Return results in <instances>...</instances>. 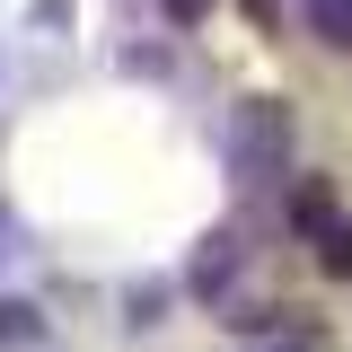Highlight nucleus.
<instances>
[{"label":"nucleus","instance_id":"nucleus-1","mask_svg":"<svg viewBox=\"0 0 352 352\" xmlns=\"http://www.w3.org/2000/svg\"><path fill=\"white\" fill-rule=\"evenodd\" d=\"M291 220H300L308 238H326V229H335V185H326V176H300V185H291Z\"/></svg>","mask_w":352,"mask_h":352},{"label":"nucleus","instance_id":"nucleus-3","mask_svg":"<svg viewBox=\"0 0 352 352\" xmlns=\"http://www.w3.org/2000/svg\"><path fill=\"white\" fill-rule=\"evenodd\" d=\"M300 9H308V27H317L326 44H344V53H352V0H300Z\"/></svg>","mask_w":352,"mask_h":352},{"label":"nucleus","instance_id":"nucleus-5","mask_svg":"<svg viewBox=\"0 0 352 352\" xmlns=\"http://www.w3.org/2000/svg\"><path fill=\"white\" fill-rule=\"evenodd\" d=\"M326 273H344V282H352V220L326 229Z\"/></svg>","mask_w":352,"mask_h":352},{"label":"nucleus","instance_id":"nucleus-7","mask_svg":"<svg viewBox=\"0 0 352 352\" xmlns=\"http://www.w3.org/2000/svg\"><path fill=\"white\" fill-rule=\"evenodd\" d=\"M176 9H185V18H194V9H212V0H176Z\"/></svg>","mask_w":352,"mask_h":352},{"label":"nucleus","instance_id":"nucleus-6","mask_svg":"<svg viewBox=\"0 0 352 352\" xmlns=\"http://www.w3.org/2000/svg\"><path fill=\"white\" fill-rule=\"evenodd\" d=\"M36 18H44V27H62V18H71V0H36Z\"/></svg>","mask_w":352,"mask_h":352},{"label":"nucleus","instance_id":"nucleus-4","mask_svg":"<svg viewBox=\"0 0 352 352\" xmlns=\"http://www.w3.org/2000/svg\"><path fill=\"white\" fill-rule=\"evenodd\" d=\"M0 344H44V317L27 300H0Z\"/></svg>","mask_w":352,"mask_h":352},{"label":"nucleus","instance_id":"nucleus-2","mask_svg":"<svg viewBox=\"0 0 352 352\" xmlns=\"http://www.w3.org/2000/svg\"><path fill=\"white\" fill-rule=\"evenodd\" d=\"M220 273H238V238H229V229H220L212 247L194 256V291H203V300H212V291H220Z\"/></svg>","mask_w":352,"mask_h":352}]
</instances>
